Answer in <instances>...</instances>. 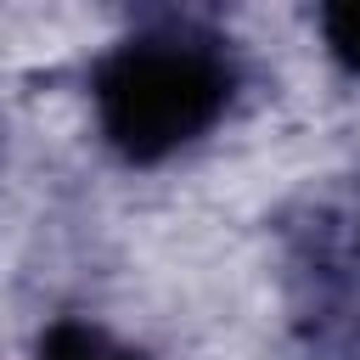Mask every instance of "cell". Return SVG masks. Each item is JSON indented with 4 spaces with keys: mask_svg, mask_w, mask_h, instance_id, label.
Here are the masks:
<instances>
[{
    "mask_svg": "<svg viewBox=\"0 0 360 360\" xmlns=\"http://www.w3.org/2000/svg\"><path fill=\"white\" fill-rule=\"evenodd\" d=\"M236 73L208 34H135L96 62L90 101L107 146L129 163H163L191 146L231 101Z\"/></svg>",
    "mask_w": 360,
    "mask_h": 360,
    "instance_id": "obj_1",
    "label": "cell"
},
{
    "mask_svg": "<svg viewBox=\"0 0 360 360\" xmlns=\"http://www.w3.org/2000/svg\"><path fill=\"white\" fill-rule=\"evenodd\" d=\"M321 39H326V51L338 56V68H349V73L360 79V0L326 6V11H321Z\"/></svg>",
    "mask_w": 360,
    "mask_h": 360,
    "instance_id": "obj_3",
    "label": "cell"
},
{
    "mask_svg": "<svg viewBox=\"0 0 360 360\" xmlns=\"http://www.w3.org/2000/svg\"><path fill=\"white\" fill-rule=\"evenodd\" d=\"M34 360H146L135 349H124L118 338H107L101 326H84V321H56L45 338H39V354Z\"/></svg>",
    "mask_w": 360,
    "mask_h": 360,
    "instance_id": "obj_2",
    "label": "cell"
}]
</instances>
